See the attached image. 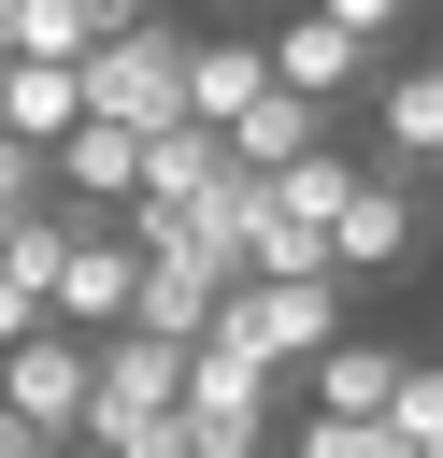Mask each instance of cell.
<instances>
[{"mask_svg": "<svg viewBox=\"0 0 443 458\" xmlns=\"http://www.w3.org/2000/svg\"><path fill=\"white\" fill-rule=\"evenodd\" d=\"M214 172H229V129H214V114H171V129H143V186H129V200H143V215H186Z\"/></svg>", "mask_w": 443, "mask_h": 458, "instance_id": "10", "label": "cell"}, {"mask_svg": "<svg viewBox=\"0 0 443 458\" xmlns=\"http://www.w3.org/2000/svg\"><path fill=\"white\" fill-rule=\"evenodd\" d=\"M186 444V415H86L71 429V458H171Z\"/></svg>", "mask_w": 443, "mask_h": 458, "instance_id": "18", "label": "cell"}, {"mask_svg": "<svg viewBox=\"0 0 443 458\" xmlns=\"http://www.w3.org/2000/svg\"><path fill=\"white\" fill-rule=\"evenodd\" d=\"M171 458H272V429H214V415H186V444Z\"/></svg>", "mask_w": 443, "mask_h": 458, "instance_id": "20", "label": "cell"}, {"mask_svg": "<svg viewBox=\"0 0 443 458\" xmlns=\"http://www.w3.org/2000/svg\"><path fill=\"white\" fill-rule=\"evenodd\" d=\"M186 57H200V29L157 0V14H129V29L86 43V100L129 114V129H171V114H186Z\"/></svg>", "mask_w": 443, "mask_h": 458, "instance_id": "2", "label": "cell"}, {"mask_svg": "<svg viewBox=\"0 0 443 458\" xmlns=\"http://www.w3.org/2000/svg\"><path fill=\"white\" fill-rule=\"evenodd\" d=\"M0 458H71V444H57L43 415H14V401H0Z\"/></svg>", "mask_w": 443, "mask_h": 458, "instance_id": "23", "label": "cell"}, {"mask_svg": "<svg viewBox=\"0 0 443 458\" xmlns=\"http://www.w3.org/2000/svg\"><path fill=\"white\" fill-rule=\"evenodd\" d=\"M343 186H357V157H343V129H329V143H300V157L272 172V200H286L300 229H329V215H343Z\"/></svg>", "mask_w": 443, "mask_h": 458, "instance_id": "15", "label": "cell"}, {"mask_svg": "<svg viewBox=\"0 0 443 458\" xmlns=\"http://www.w3.org/2000/svg\"><path fill=\"white\" fill-rule=\"evenodd\" d=\"M0 72H14V29H0Z\"/></svg>", "mask_w": 443, "mask_h": 458, "instance_id": "24", "label": "cell"}, {"mask_svg": "<svg viewBox=\"0 0 443 458\" xmlns=\"http://www.w3.org/2000/svg\"><path fill=\"white\" fill-rule=\"evenodd\" d=\"M372 157L386 172H414V186H443V57H400V72H372Z\"/></svg>", "mask_w": 443, "mask_h": 458, "instance_id": "6", "label": "cell"}, {"mask_svg": "<svg viewBox=\"0 0 443 458\" xmlns=\"http://www.w3.org/2000/svg\"><path fill=\"white\" fill-rule=\"evenodd\" d=\"M372 72H386V43H357L329 0H300V14H272V86H300V100H329V114H357L372 100Z\"/></svg>", "mask_w": 443, "mask_h": 458, "instance_id": "4", "label": "cell"}, {"mask_svg": "<svg viewBox=\"0 0 443 458\" xmlns=\"http://www.w3.org/2000/svg\"><path fill=\"white\" fill-rule=\"evenodd\" d=\"M86 386H100V329H71V315H43L29 344H0V401H14V415H43L57 444L86 429Z\"/></svg>", "mask_w": 443, "mask_h": 458, "instance_id": "5", "label": "cell"}, {"mask_svg": "<svg viewBox=\"0 0 443 458\" xmlns=\"http://www.w3.org/2000/svg\"><path fill=\"white\" fill-rule=\"evenodd\" d=\"M214 329L243 344V358H272V372H300L329 329H357V272L329 258V272H243L229 301H214Z\"/></svg>", "mask_w": 443, "mask_h": 458, "instance_id": "1", "label": "cell"}, {"mask_svg": "<svg viewBox=\"0 0 443 458\" xmlns=\"http://www.w3.org/2000/svg\"><path fill=\"white\" fill-rule=\"evenodd\" d=\"M71 114H86V57H14V72H0V129L57 143Z\"/></svg>", "mask_w": 443, "mask_h": 458, "instance_id": "14", "label": "cell"}, {"mask_svg": "<svg viewBox=\"0 0 443 458\" xmlns=\"http://www.w3.org/2000/svg\"><path fill=\"white\" fill-rule=\"evenodd\" d=\"M329 14H343L357 43H400V14H414V0H329Z\"/></svg>", "mask_w": 443, "mask_h": 458, "instance_id": "22", "label": "cell"}, {"mask_svg": "<svg viewBox=\"0 0 443 458\" xmlns=\"http://www.w3.org/2000/svg\"><path fill=\"white\" fill-rule=\"evenodd\" d=\"M286 458H414V444H400V415H329V401H314Z\"/></svg>", "mask_w": 443, "mask_h": 458, "instance_id": "17", "label": "cell"}, {"mask_svg": "<svg viewBox=\"0 0 443 458\" xmlns=\"http://www.w3.org/2000/svg\"><path fill=\"white\" fill-rule=\"evenodd\" d=\"M300 386H314L329 415H386V386H400V344H357V329H329V344L300 358Z\"/></svg>", "mask_w": 443, "mask_h": 458, "instance_id": "13", "label": "cell"}, {"mask_svg": "<svg viewBox=\"0 0 443 458\" xmlns=\"http://www.w3.org/2000/svg\"><path fill=\"white\" fill-rule=\"evenodd\" d=\"M386 415H400V444H414V458H443V358H400Z\"/></svg>", "mask_w": 443, "mask_h": 458, "instance_id": "19", "label": "cell"}, {"mask_svg": "<svg viewBox=\"0 0 443 458\" xmlns=\"http://www.w3.org/2000/svg\"><path fill=\"white\" fill-rule=\"evenodd\" d=\"M129 186H143V129H129V114H100V100H86V114H71V129H57V200H86V215H114V200H129Z\"/></svg>", "mask_w": 443, "mask_h": 458, "instance_id": "8", "label": "cell"}, {"mask_svg": "<svg viewBox=\"0 0 443 458\" xmlns=\"http://www.w3.org/2000/svg\"><path fill=\"white\" fill-rule=\"evenodd\" d=\"M257 86H272V29H214V43L186 57V114H214V129H229Z\"/></svg>", "mask_w": 443, "mask_h": 458, "instance_id": "12", "label": "cell"}, {"mask_svg": "<svg viewBox=\"0 0 443 458\" xmlns=\"http://www.w3.org/2000/svg\"><path fill=\"white\" fill-rule=\"evenodd\" d=\"M329 129H343L329 100H300V86H257V100L229 114V157H243V172H286V157H300V143H329Z\"/></svg>", "mask_w": 443, "mask_h": 458, "instance_id": "11", "label": "cell"}, {"mask_svg": "<svg viewBox=\"0 0 443 458\" xmlns=\"http://www.w3.org/2000/svg\"><path fill=\"white\" fill-rule=\"evenodd\" d=\"M414 229H429V186L386 172V157H357V186H343V215H329V258H343L357 286H386V272H414Z\"/></svg>", "mask_w": 443, "mask_h": 458, "instance_id": "3", "label": "cell"}, {"mask_svg": "<svg viewBox=\"0 0 443 458\" xmlns=\"http://www.w3.org/2000/svg\"><path fill=\"white\" fill-rule=\"evenodd\" d=\"M272 386H286V372H272V358H243L229 329H200V344H186V415H214V429H272Z\"/></svg>", "mask_w": 443, "mask_h": 458, "instance_id": "9", "label": "cell"}, {"mask_svg": "<svg viewBox=\"0 0 443 458\" xmlns=\"http://www.w3.org/2000/svg\"><path fill=\"white\" fill-rule=\"evenodd\" d=\"M0 29H14V57H86L100 0H0Z\"/></svg>", "mask_w": 443, "mask_h": 458, "instance_id": "16", "label": "cell"}, {"mask_svg": "<svg viewBox=\"0 0 443 458\" xmlns=\"http://www.w3.org/2000/svg\"><path fill=\"white\" fill-rule=\"evenodd\" d=\"M43 315H57V301H43V286H29V272H0V344H29V329H43Z\"/></svg>", "mask_w": 443, "mask_h": 458, "instance_id": "21", "label": "cell"}, {"mask_svg": "<svg viewBox=\"0 0 443 458\" xmlns=\"http://www.w3.org/2000/svg\"><path fill=\"white\" fill-rule=\"evenodd\" d=\"M129 286H143V229H129V215H86L43 301H57L71 329H114V315H129Z\"/></svg>", "mask_w": 443, "mask_h": 458, "instance_id": "7", "label": "cell"}]
</instances>
